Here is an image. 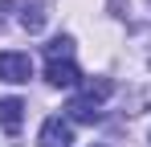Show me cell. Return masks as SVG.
<instances>
[{"label": "cell", "mask_w": 151, "mask_h": 147, "mask_svg": "<svg viewBox=\"0 0 151 147\" xmlns=\"http://www.w3.org/2000/svg\"><path fill=\"white\" fill-rule=\"evenodd\" d=\"M45 21H49V12H45V4H41V0L21 4V29H29V33H41V29H45Z\"/></svg>", "instance_id": "6"}, {"label": "cell", "mask_w": 151, "mask_h": 147, "mask_svg": "<svg viewBox=\"0 0 151 147\" xmlns=\"http://www.w3.org/2000/svg\"><path fill=\"white\" fill-rule=\"evenodd\" d=\"M110 94H114V82H110V78H94V82L82 86V94L70 98L65 110H70V119H78V122H98V106Z\"/></svg>", "instance_id": "1"}, {"label": "cell", "mask_w": 151, "mask_h": 147, "mask_svg": "<svg viewBox=\"0 0 151 147\" xmlns=\"http://www.w3.org/2000/svg\"><path fill=\"white\" fill-rule=\"evenodd\" d=\"M74 143V131H70V122L65 119H45L41 122V139H37V147H70Z\"/></svg>", "instance_id": "3"}, {"label": "cell", "mask_w": 151, "mask_h": 147, "mask_svg": "<svg viewBox=\"0 0 151 147\" xmlns=\"http://www.w3.org/2000/svg\"><path fill=\"white\" fill-rule=\"evenodd\" d=\"M33 78V61H29V53H17V49H4L0 53V82H12V86H21Z\"/></svg>", "instance_id": "2"}, {"label": "cell", "mask_w": 151, "mask_h": 147, "mask_svg": "<svg viewBox=\"0 0 151 147\" xmlns=\"http://www.w3.org/2000/svg\"><path fill=\"white\" fill-rule=\"evenodd\" d=\"M21 119H25V102H21V98H0V127H4L8 135L21 131Z\"/></svg>", "instance_id": "5"}, {"label": "cell", "mask_w": 151, "mask_h": 147, "mask_svg": "<svg viewBox=\"0 0 151 147\" xmlns=\"http://www.w3.org/2000/svg\"><path fill=\"white\" fill-rule=\"evenodd\" d=\"M57 57H74V37H53L45 45V61H57Z\"/></svg>", "instance_id": "7"}, {"label": "cell", "mask_w": 151, "mask_h": 147, "mask_svg": "<svg viewBox=\"0 0 151 147\" xmlns=\"http://www.w3.org/2000/svg\"><path fill=\"white\" fill-rule=\"evenodd\" d=\"M94 147H102V143H94Z\"/></svg>", "instance_id": "8"}, {"label": "cell", "mask_w": 151, "mask_h": 147, "mask_svg": "<svg viewBox=\"0 0 151 147\" xmlns=\"http://www.w3.org/2000/svg\"><path fill=\"white\" fill-rule=\"evenodd\" d=\"M45 78H49V86H74L82 74H78L74 57H57V61H45Z\"/></svg>", "instance_id": "4"}]
</instances>
